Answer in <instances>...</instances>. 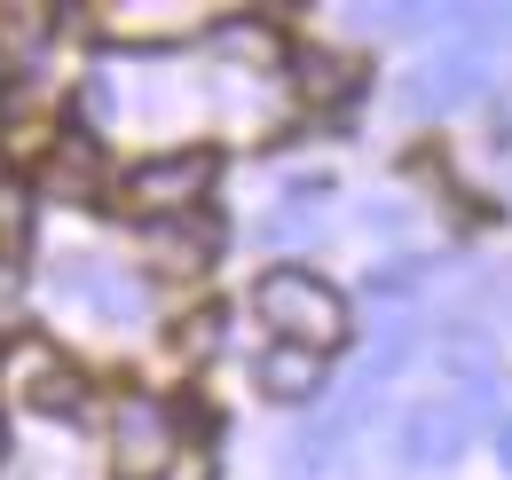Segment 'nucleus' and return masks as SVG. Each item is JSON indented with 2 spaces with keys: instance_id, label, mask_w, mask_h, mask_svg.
Segmentation results:
<instances>
[{
  "instance_id": "nucleus-17",
  "label": "nucleus",
  "mask_w": 512,
  "mask_h": 480,
  "mask_svg": "<svg viewBox=\"0 0 512 480\" xmlns=\"http://www.w3.org/2000/svg\"><path fill=\"white\" fill-rule=\"evenodd\" d=\"M0 457H8V425H0Z\"/></svg>"
},
{
  "instance_id": "nucleus-2",
  "label": "nucleus",
  "mask_w": 512,
  "mask_h": 480,
  "mask_svg": "<svg viewBox=\"0 0 512 480\" xmlns=\"http://www.w3.org/2000/svg\"><path fill=\"white\" fill-rule=\"evenodd\" d=\"M182 457V418L158 394H127L111 410V473L119 480H166Z\"/></svg>"
},
{
  "instance_id": "nucleus-5",
  "label": "nucleus",
  "mask_w": 512,
  "mask_h": 480,
  "mask_svg": "<svg viewBox=\"0 0 512 480\" xmlns=\"http://www.w3.org/2000/svg\"><path fill=\"white\" fill-rule=\"evenodd\" d=\"M473 418H481L473 402H457V394H442V386H434V394L402 418V457H410V465H449Z\"/></svg>"
},
{
  "instance_id": "nucleus-13",
  "label": "nucleus",
  "mask_w": 512,
  "mask_h": 480,
  "mask_svg": "<svg viewBox=\"0 0 512 480\" xmlns=\"http://www.w3.org/2000/svg\"><path fill=\"white\" fill-rule=\"evenodd\" d=\"M174 347H182V355H190V362H205V355H213V347H221V307H197L190 323L174 331Z\"/></svg>"
},
{
  "instance_id": "nucleus-16",
  "label": "nucleus",
  "mask_w": 512,
  "mask_h": 480,
  "mask_svg": "<svg viewBox=\"0 0 512 480\" xmlns=\"http://www.w3.org/2000/svg\"><path fill=\"white\" fill-rule=\"evenodd\" d=\"M0 197H8V158H0Z\"/></svg>"
},
{
  "instance_id": "nucleus-7",
  "label": "nucleus",
  "mask_w": 512,
  "mask_h": 480,
  "mask_svg": "<svg viewBox=\"0 0 512 480\" xmlns=\"http://www.w3.org/2000/svg\"><path fill=\"white\" fill-rule=\"evenodd\" d=\"M284 63H292V79H300V103H316V111L355 103V87H363V63L339 56V48H308V56H284Z\"/></svg>"
},
{
  "instance_id": "nucleus-8",
  "label": "nucleus",
  "mask_w": 512,
  "mask_h": 480,
  "mask_svg": "<svg viewBox=\"0 0 512 480\" xmlns=\"http://www.w3.org/2000/svg\"><path fill=\"white\" fill-rule=\"evenodd\" d=\"M40 189L64 197V205H95V189H103V150H95L87 134H64V142L48 150V166H40Z\"/></svg>"
},
{
  "instance_id": "nucleus-3",
  "label": "nucleus",
  "mask_w": 512,
  "mask_h": 480,
  "mask_svg": "<svg viewBox=\"0 0 512 480\" xmlns=\"http://www.w3.org/2000/svg\"><path fill=\"white\" fill-rule=\"evenodd\" d=\"M205 189H213V150H166V158H142L119 181L127 213H142V221H190L205 205Z\"/></svg>"
},
{
  "instance_id": "nucleus-1",
  "label": "nucleus",
  "mask_w": 512,
  "mask_h": 480,
  "mask_svg": "<svg viewBox=\"0 0 512 480\" xmlns=\"http://www.w3.org/2000/svg\"><path fill=\"white\" fill-rule=\"evenodd\" d=\"M253 307H260V323H268L284 347H308V355H331V347L355 331L347 300H339L323 276H308V268H268Z\"/></svg>"
},
{
  "instance_id": "nucleus-10",
  "label": "nucleus",
  "mask_w": 512,
  "mask_h": 480,
  "mask_svg": "<svg viewBox=\"0 0 512 480\" xmlns=\"http://www.w3.org/2000/svg\"><path fill=\"white\" fill-rule=\"evenodd\" d=\"M56 32V16H40V8H0V63H32V48Z\"/></svg>"
},
{
  "instance_id": "nucleus-11",
  "label": "nucleus",
  "mask_w": 512,
  "mask_h": 480,
  "mask_svg": "<svg viewBox=\"0 0 512 480\" xmlns=\"http://www.w3.org/2000/svg\"><path fill=\"white\" fill-rule=\"evenodd\" d=\"M221 48H237L253 63H284V32L268 16H221Z\"/></svg>"
},
{
  "instance_id": "nucleus-12",
  "label": "nucleus",
  "mask_w": 512,
  "mask_h": 480,
  "mask_svg": "<svg viewBox=\"0 0 512 480\" xmlns=\"http://www.w3.org/2000/svg\"><path fill=\"white\" fill-rule=\"evenodd\" d=\"M221 252V229L213 221H182V229H166V268H205Z\"/></svg>"
},
{
  "instance_id": "nucleus-15",
  "label": "nucleus",
  "mask_w": 512,
  "mask_h": 480,
  "mask_svg": "<svg viewBox=\"0 0 512 480\" xmlns=\"http://www.w3.org/2000/svg\"><path fill=\"white\" fill-rule=\"evenodd\" d=\"M497 457L512 465V418H497Z\"/></svg>"
},
{
  "instance_id": "nucleus-6",
  "label": "nucleus",
  "mask_w": 512,
  "mask_h": 480,
  "mask_svg": "<svg viewBox=\"0 0 512 480\" xmlns=\"http://www.w3.org/2000/svg\"><path fill=\"white\" fill-rule=\"evenodd\" d=\"M24 402H32L40 418H79V410H87V370L64 362L56 347H32V355H24Z\"/></svg>"
},
{
  "instance_id": "nucleus-14",
  "label": "nucleus",
  "mask_w": 512,
  "mask_h": 480,
  "mask_svg": "<svg viewBox=\"0 0 512 480\" xmlns=\"http://www.w3.org/2000/svg\"><path fill=\"white\" fill-rule=\"evenodd\" d=\"M497 142H512V87L497 95Z\"/></svg>"
},
{
  "instance_id": "nucleus-9",
  "label": "nucleus",
  "mask_w": 512,
  "mask_h": 480,
  "mask_svg": "<svg viewBox=\"0 0 512 480\" xmlns=\"http://www.w3.org/2000/svg\"><path fill=\"white\" fill-rule=\"evenodd\" d=\"M260 386L276 394V402H323V355H308V347H268V362H260Z\"/></svg>"
},
{
  "instance_id": "nucleus-4",
  "label": "nucleus",
  "mask_w": 512,
  "mask_h": 480,
  "mask_svg": "<svg viewBox=\"0 0 512 480\" xmlns=\"http://www.w3.org/2000/svg\"><path fill=\"white\" fill-rule=\"evenodd\" d=\"M489 63H497V56H489L481 40L426 56V71L410 79V111H457V103H473V95L489 87Z\"/></svg>"
}]
</instances>
